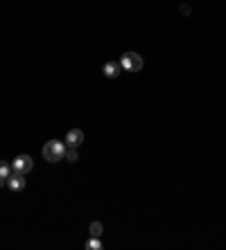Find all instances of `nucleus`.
Segmentation results:
<instances>
[{"label": "nucleus", "mask_w": 226, "mask_h": 250, "mask_svg": "<svg viewBox=\"0 0 226 250\" xmlns=\"http://www.w3.org/2000/svg\"><path fill=\"white\" fill-rule=\"evenodd\" d=\"M179 9H181V14H185V16L190 14V7H188V5H181V7H179Z\"/></svg>", "instance_id": "9b49d317"}, {"label": "nucleus", "mask_w": 226, "mask_h": 250, "mask_svg": "<svg viewBox=\"0 0 226 250\" xmlns=\"http://www.w3.org/2000/svg\"><path fill=\"white\" fill-rule=\"evenodd\" d=\"M102 72H104V77H109V79H115V77L122 72V63H120V61H109V63H104Z\"/></svg>", "instance_id": "423d86ee"}, {"label": "nucleus", "mask_w": 226, "mask_h": 250, "mask_svg": "<svg viewBox=\"0 0 226 250\" xmlns=\"http://www.w3.org/2000/svg\"><path fill=\"white\" fill-rule=\"evenodd\" d=\"M66 160H68V163H77L79 160L77 149H70V146H68V151H66Z\"/></svg>", "instance_id": "1a4fd4ad"}, {"label": "nucleus", "mask_w": 226, "mask_h": 250, "mask_svg": "<svg viewBox=\"0 0 226 250\" xmlns=\"http://www.w3.org/2000/svg\"><path fill=\"white\" fill-rule=\"evenodd\" d=\"M7 187H9L12 192H21V189H25V176L12 171V174H9V178H7Z\"/></svg>", "instance_id": "39448f33"}, {"label": "nucleus", "mask_w": 226, "mask_h": 250, "mask_svg": "<svg viewBox=\"0 0 226 250\" xmlns=\"http://www.w3.org/2000/svg\"><path fill=\"white\" fill-rule=\"evenodd\" d=\"M86 248L89 250H102V244H100V237H93L89 241V244H86Z\"/></svg>", "instance_id": "9d476101"}, {"label": "nucleus", "mask_w": 226, "mask_h": 250, "mask_svg": "<svg viewBox=\"0 0 226 250\" xmlns=\"http://www.w3.org/2000/svg\"><path fill=\"white\" fill-rule=\"evenodd\" d=\"M12 174V165H7L0 160V187H7V178Z\"/></svg>", "instance_id": "0eeeda50"}, {"label": "nucleus", "mask_w": 226, "mask_h": 250, "mask_svg": "<svg viewBox=\"0 0 226 250\" xmlns=\"http://www.w3.org/2000/svg\"><path fill=\"white\" fill-rule=\"evenodd\" d=\"M66 146H70V149H77L79 145L84 142V131H79V128H70L68 133H66Z\"/></svg>", "instance_id": "20e7f679"}, {"label": "nucleus", "mask_w": 226, "mask_h": 250, "mask_svg": "<svg viewBox=\"0 0 226 250\" xmlns=\"http://www.w3.org/2000/svg\"><path fill=\"white\" fill-rule=\"evenodd\" d=\"M32 167H34V163H32V156H27V153H23V156H16L12 163V171H16V174H30Z\"/></svg>", "instance_id": "7ed1b4c3"}, {"label": "nucleus", "mask_w": 226, "mask_h": 250, "mask_svg": "<svg viewBox=\"0 0 226 250\" xmlns=\"http://www.w3.org/2000/svg\"><path fill=\"white\" fill-rule=\"evenodd\" d=\"M120 63H122V70H127V72H140L145 61L138 52H125L122 59H120Z\"/></svg>", "instance_id": "f03ea898"}, {"label": "nucleus", "mask_w": 226, "mask_h": 250, "mask_svg": "<svg viewBox=\"0 0 226 250\" xmlns=\"http://www.w3.org/2000/svg\"><path fill=\"white\" fill-rule=\"evenodd\" d=\"M66 151H68V146L66 142H59V140H50L43 145V158L48 160V163H59L66 158Z\"/></svg>", "instance_id": "f257e3e1"}, {"label": "nucleus", "mask_w": 226, "mask_h": 250, "mask_svg": "<svg viewBox=\"0 0 226 250\" xmlns=\"http://www.w3.org/2000/svg\"><path fill=\"white\" fill-rule=\"evenodd\" d=\"M102 232H104V226H102L100 221H93V223H90V234H93V237H100Z\"/></svg>", "instance_id": "6e6552de"}]
</instances>
